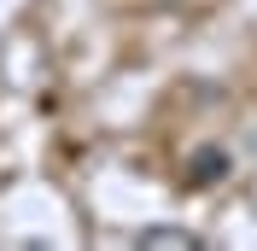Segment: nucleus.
Instances as JSON below:
<instances>
[{
	"instance_id": "1",
	"label": "nucleus",
	"mask_w": 257,
	"mask_h": 251,
	"mask_svg": "<svg viewBox=\"0 0 257 251\" xmlns=\"http://www.w3.org/2000/svg\"><path fill=\"white\" fill-rule=\"evenodd\" d=\"M228 170H234V164H228V152H222V146H205V152H193L187 181H193V187H210V181H222Z\"/></svg>"
},
{
	"instance_id": "2",
	"label": "nucleus",
	"mask_w": 257,
	"mask_h": 251,
	"mask_svg": "<svg viewBox=\"0 0 257 251\" xmlns=\"http://www.w3.org/2000/svg\"><path fill=\"white\" fill-rule=\"evenodd\" d=\"M146 245H199V239H193V234H181V228H146Z\"/></svg>"
}]
</instances>
